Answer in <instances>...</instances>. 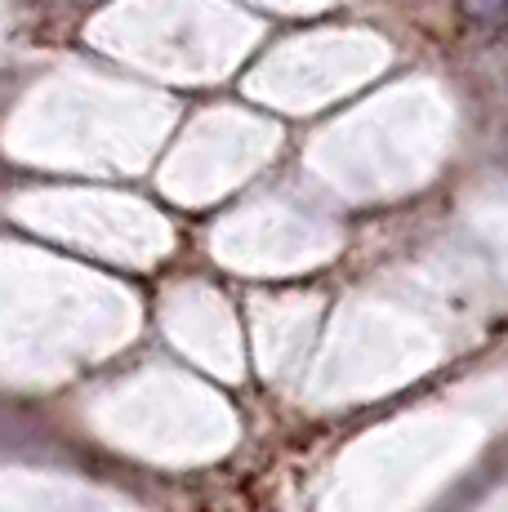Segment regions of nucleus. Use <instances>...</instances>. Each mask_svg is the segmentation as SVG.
<instances>
[{"mask_svg": "<svg viewBox=\"0 0 508 512\" xmlns=\"http://www.w3.org/2000/svg\"><path fill=\"white\" fill-rule=\"evenodd\" d=\"M464 5H468V14L482 18V23H495V18L508 14V0H464Z\"/></svg>", "mask_w": 508, "mask_h": 512, "instance_id": "f257e3e1", "label": "nucleus"}]
</instances>
